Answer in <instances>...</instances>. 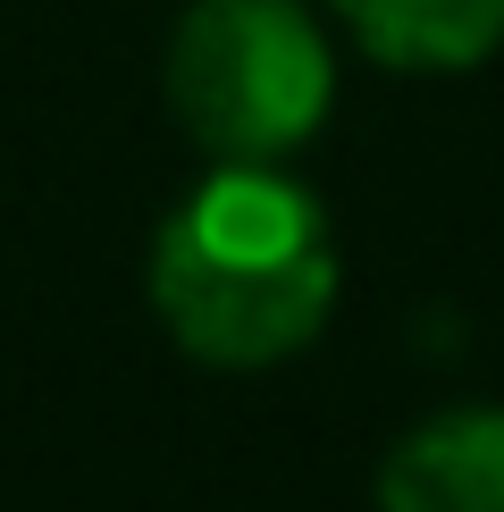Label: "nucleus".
Listing matches in <instances>:
<instances>
[{"mask_svg":"<svg viewBox=\"0 0 504 512\" xmlns=\"http://www.w3.org/2000/svg\"><path fill=\"white\" fill-rule=\"evenodd\" d=\"M328 101L336 59L294 0H194L168 34V110L210 160H286Z\"/></svg>","mask_w":504,"mask_h":512,"instance_id":"obj_2","label":"nucleus"},{"mask_svg":"<svg viewBox=\"0 0 504 512\" xmlns=\"http://www.w3.org/2000/svg\"><path fill=\"white\" fill-rule=\"evenodd\" d=\"M336 17L378 68H412V76L479 68L504 42V0H336Z\"/></svg>","mask_w":504,"mask_h":512,"instance_id":"obj_4","label":"nucleus"},{"mask_svg":"<svg viewBox=\"0 0 504 512\" xmlns=\"http://www.w3.org/2000/svg\"><path fill=\"white\" fill-rule=\"evenodd\" d=\"M336 236L278 160H219L152 236V311L210 370H269L328 328Z\"/></svg>","mask_w":504,"mask_h":512,"instance_id":"obj_1","label":"nucleus"},{"mask_svg":"<svg viewBox=\"0 0 504 512\" xmlns=\"http://www.w3.org/2000/svg\"><path fill=\"white\" fill-rule=\"evenodd\" d=\"M378 512H504V412H437L395 437Z\"/></svg>","mask_w":504,"mask_h":512,"instance_id":"obj_3","label":"nucleus"}]
</instances>
